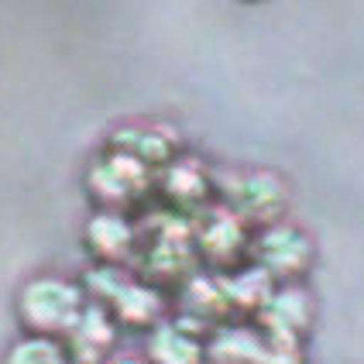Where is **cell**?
I'll return each instance as SVG.
<instances>
[{"label": "cell", "mask_w": 364, "mask_h": 364, "mask_svg": "<svg viewBox=\"0 0 364 364\" xmlns=\"http://www.w3.org/2000/svg\"><path fill=\"white\" fill-rule=\"evenodd\" d=\"M82 316V292L62 279H35L21 289L18 320L28 337L55 341L62 333H73Z\"/></svg>", "instance_id": "6da1fadb"}, {"label": "cell", "mask_w": 364, "mask_h": 364, "mask_svg": "<svg viewBox=\"0 0 364 364\" xmlns=\"http://www.w3.org/2000/svg\"><path fill=\"white\" fill-rule=\"evenodd\" d=\"M69 337L76 347V364H97L103 358V350L114 344V323L100 309H82L80 323Z\"/></svg>", "instance_id": "7a4b0ae2"}, {"label": "cell", "mask_w": 364, "mask_h": 364, "mask_svg": "<svg viewBox=\"0 0 364 364\" xmlns=\"http://www.w3.org/2000/svg\"><path fill=\"white\" fill-rule=\"evenodd\" d=\"M86 244L93 247V255H100L103 262H121L131 251V227L114 213H97L90 230H86Z\"/></svg>", "instance_id": "3957f363"}, {"label": "cell", "mask_w": 364, "mask_h": 364, "mask_svg": "<svg viewBox=\"0 0 364 364\" xmlns=\"http://www.w3.org/2000/svg\"><path fill=\"white\" fill-rule=\"evenodd\" d=\"M148 361L151 364H200L203 350L200 344L176 326H159L151 344H148Z\"/></svg>", "instance_id": "277c9868"}, {"label": "cell", "mask_w": 364, "mask_h": 364, "mask_svg": "<svg viewBox=\"0 0 364 364\" xmlns=\"http://www.w3.org/2000/svg\"><path fill=\"white\" fill-rule=\"evenodd\" d=\"M4 364H69L65 361V350L55 341H45V337H24L7 350Z\"/></svg>", "instance_id": "5b68a950"}, {"label": "cell", "mask_w": 364, "mask_h": 364, "mask_svg": "<svg viewBox=\"0 0 364 364\" xmlns=\"http://www.w3.org/2000/svg\"><path fill=\"white\" fill-rule=\"evenodd\" d=\"M114 364H141V361H131V358H124V361H114Z\"/></svg>", "instance_id": "8992f818"}]
</instances>
